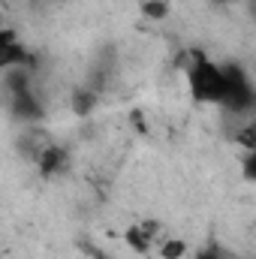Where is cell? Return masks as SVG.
I'll return each mask as SVG.
<instances>
[{
  "label": "cell",
  "instance_id": "cell-5",
  "mask_svg": "<svg viewBox=\"0 0 256 259\" xmlns=\"http://www.w3.org/2000/svg\"><path fill=\"white\" fill-rule=\"evenodd\" d=\"M12 115H15V118H21V121H36V118L42 115V106H39V100H36L33 88L12 94Z\"/></svg>",
  "mask_w": 256,
  "mask_h": 259
},
{
  "label": "cell",
  "instance_id": "cell-2",
  "mask_svg": "<svg viewBox=\"0 0 256 259\" xmlns=\"http://www.w3.org/2000/svg\"><path fill=\"white\" fill-rule=\"evenodd\" d=\"M256 94L250 84V75L241 69L238 64H226L223 66V97L220 106H226L229 112H250Z\"/></svg>",
  "mask_w": 256,
  "mask_h": 259
},
{
  "label": "cell",
  "instance_id": "cell-9",
  "mask_svg": "<svg viewBox=\"0 0 256 259\" xmlns=\"http://www.w3.org/2000/svg\"><path fill=\"white\" fill-rule=\"evenodd\" d=\"M94 103H97V97H94V91H88V88H81V91L72 94V109H75V115H88V112L94 109Z\"/></svg>",
  "mask_w": 256,
  "mask_h": 259
},
{
  "label": "cell",
  "instance_id": "cell-10",
  "mask_svg": "<svg viewBox=\"0 0 256 259\" xmlns=\"http://www.w3.org/2000/svg\"><path fill=\"white\" fill-rule=\"evenodd\" d=\"M238 142L244 145V151H256V124H247V127L241 130Z\"/></svg>",
  "mask_w": 256,
  "mask_h": 259
},
{
  "label": "cell",
  "instance_id": "cell-6",
  "mask_svg": "<svg viewBox=\"0 0 256 259\" xmlns=\"http://www.w3.org/2000/svg\"><path fill=\"white\" fill-rule=\"evenodd\" d=\"M124 238H127L130 250H136V253H148V250H151V235H148L142 226H130Z\"/></svg>",
  "mask_w": 256,
  "mask_h": 259
},
{
  "label": "cell",
  "instance_id": "cell-12",
  "mask_svg": "<svg viewBox=\"0 0 256 259\" xmlns=\"http://www.w3.org/2000/svg\"><path fill=\"white\" fill-rule=\"evenodd\" d=\"M217 3H229V0H217Z\"/></svg>",
  "mask_w": 256,
  "mask_h": 259
},
{
  "label": "cell",
  "instance_id": "cell-8",
  "mask_svg": "<svg viewBox=\"0 0 256 259\" xmlns=\"http://www.w3.org/2000/svg\"><path fill=\"white\" fill-rule=\"evenodd\" d=\"M187 256V244L181 238H166L160 244V259H184Z\"/></svg>",
  "mask_w": 256,
  "mask_h": 259
},
{
  "label": "cell",
  "instance_id": "cell-4",
  "mask_svg": "<svg viewBox=\"0 0 256 259\" xmlns=\"http://www.w3.org/2000/svg\"><path fill=\"white\" fill-rule=\"evenodd\" d=\"M36 163H39V172H42L46 178H52V175L64 172L66 151L64 148H58V145H42V148L36 151Z\"/></svg>",
  "mask_w": 256,
  "mask_h": 259
},
{
  "label": "cell",
  "instance_id": "cell-3",
  "mask_svg": "<svg viewBox=\"0 0 256 259\" xmlns=\"http://www.w3.org/2000/svg\"><path fill=\"white\" fill-rule=\"evenodd\" d=\"M12 66H30V55L18 42V33L12 27H0V72Z\"/></svg>",
  "mask_w": 256,
  "mask_h": 259
},
{
  "label": "cell",
  "instance_id": "cell-11",
  "mask_svg": "<svg viewBox=\"0 0 256 259\" xmlns=\"http://www.w3.org/2000/svg\"><path fill=\"white\" fill-rule=\"evenodd\" d=\"M196 259H220V256H217L214 250H205V253H199V256H196Z\"/></svg>",
  "mask_w": 256,
  "mask_h": 259
},
{
  "label": "cell",
  "instance_id": "cell-7",
  "mask_svg": "<svg viewBox=\"0 0 256 259\" xmlns=\"http://www.w3.org/2000/svg\"><path fill=\"white\" fill-rule=\"evenodd\" d=\"M169 0H142V15L151 18V21H163L169 15Z\"/></svg>",
  "mask_w": 256,
  "mask_h": 259
},
{
  "label": "cell",
  "instance_id": "cell-1",
  "mask_svg": "<svg viewBox=\"0 0 256 259\" xmlns=\"http://www.w3.org/2000/svg\"><path fill=\"white\" fill-rule=\"evenodd\" d=\"M187 84L196 103H220L223 97V66L208 61L202 52H190L187 58Z\"/></svg>",
  "mask_w": 256,
  "mask_h": 259
}]
</instances>
